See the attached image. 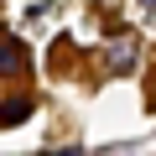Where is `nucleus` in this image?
Here are the masks:
<instances>
[{
	"label": "nucleus",
	"mask_w": 156,
	"mask_h": 156,
	"mask_svg": "<svg viewBox=\"0 0 156 156\" xmlns=\"http://www.w3.org/2000/svg\"><path fill=\"white\" fill-rule=\"evenodd\" d=\"M0 73H21V42H16V31H5L0 37Z\"/></svg>",
	"instance_id": "nucleus-1"
},
{
	"label": "nucleus",
	"mask_w": 156,
	"mask_h": 156,
	"mask_svg": "<svg viewBox=\"0 0 156 156\" xmlns=\"http://www.w3.org/2000/svg\"><path fill=\"white\" fill-rule=\"evenodd\" d=\"M104 62H109V73H130L135 68V42H115Z\"/></svg>",
	"instance_id": "nucleus-2"
},
{
	"label": "nucleus",
	"mask_w": 156,
	"mask_h": 156,
	"mask_svg": "<svg viewBox=\"0 0 156 156\" xmlns=\"http://www.w3.org/2000/svg\"><path fill=\"white\" fill-rule=\"evenodd\" d=\"M26 115H31V104H26V99H5V125H21Z\"/></svg>",
	"instance_id": "nucleus-3"
},
{
	"label": "nucleus",
	"mask_w": 156,
	"mask_h": 156,
	"mask_svg": "<svg viewBox=\"0 0 156 156\" xmlns=\"http://www.w3.org/2000/svg\"><path fill=\"white\" fill-rule=\"evenodd\" d=\"M135 5H140V11H146V16H156V0H135Z\"/></svg>",
	"instance_id": "nucleus-4"
}]
</instances>
